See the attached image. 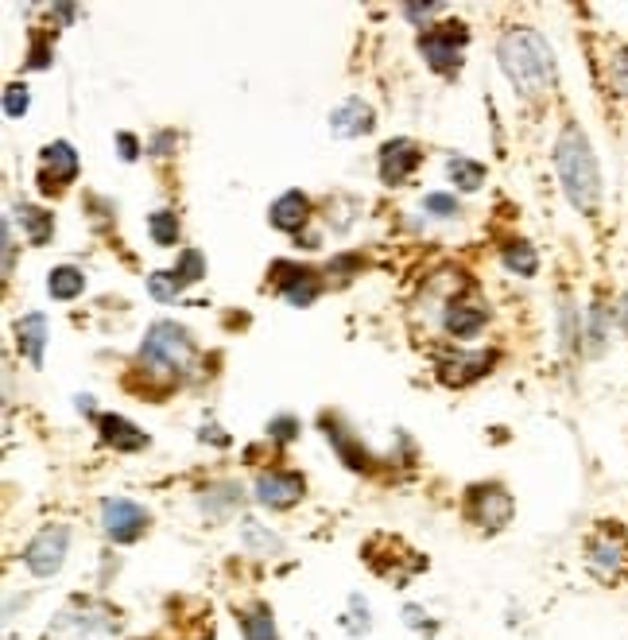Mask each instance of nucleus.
Returning a JSON list of instances; mask_svg holds the SVG:
<instances>
[{
  "label": "nucleus",
  "mask_w": 628,
  "mask_h": 640,
  "mask_svg": "<svg viewBox=\"0 0 628 640\" xmlns=\"http://www.w3.org/2000/svg\"><path fill=\"white\" fill-rule=\"evenodd\" d=\"M501 70L524 97H539L555 82V51L535 28H512L497 47Z\"/></svg>",
  "instance_id": "obj_1"
},
{
  "label": "nucleus",
  "mask_w": 628,
  "mask_h": 640,
  "mask_svg": "<svg viewBox=\"0 0 628 640\" xmlns=\"http://www.w3.org/2000/svg\"><path fill=\"white\" fill-rule=\"evenodd\" d=\"M555 167H559V179H563V191L570 198V206L582 210V214H594L597 202H601V171H597L594 148H590L586 132L578 125H570L559 136Z\"/></svg>",
  "instance_id": "obj_2"
},
{
  "label": "nucleus",
  "mask_w": 628,
  "mask_h": 640,
  "mask_svg": "<svg viewBox=\"0 0 628 640\" xmlns=\"http://www.w3.org/2000/svg\"><path fill=\"white\" fill-rule=\"evenodd\" d=\"M140 361L148 373L159 377H183L194 365V342L179 322H152L144 342H140Z\"/></svg>",
  "instance_id": "obj_3"
},
{
  "label": "nucleus",
  "mask_w": 628,
  "mask_h": 640,
  "mask_svg": "<svg viewBox=\"0 0 628 640\" xmlns=\"http://www.w3.org/2000/svg\"><path fill=\"white\" fill-rule=\"evenodd\" d=\"M466 28L462 24H446V28H435V32H427L419 39V51H423V59L431 70H439V74H450V70H458L462 63V47H466Z\"/></svg>",
  "instance_id": "obj_4"
},
{
  "label": "nucleus",
  "mask_w": 628,
  "mask_h": 640,
  "mask_svg": "<svg viewBox=\"0 0 628 640\" xmlns=\"http://www.w3.org/2000/svg\"><path fill=\"white\" fill-rule=\"evenodd\" d=\"M66 544H70V528H66V524H51V528H43L32 544H28V551H24L28 571L39 575V578H51L59 567H63Z\"/></svg>",
  "instance_id": "obj_5"
},
{
  "label": "nucleus",
  "mask_w": 628,
  "mask_h": 640,
  "mask_svg": "<svg viewBox=\"0 0 628 640\" xmlns=\"http://www.w3.org/2000/svg\"><path fill=\"white\" fill-rule=\"evenodd\" d=\"M101 524L109 532L113 544H132L140 540V532L148 528V512L140 509L136 501H125V497H109L101 505Z\"/></svg>",
  "instance_id": "obj_6"
},
{
  "label": "nucleus",
  "mask_w": 628,
  "mask_h": 640,
  "mask_svg": "<svg viewBox=\"0 0 628 640\" xmlns=\"http://www.w3.org/2000/svg\"><path fill=\"white\" fill-rule=\"evenodd\" d=\"M423 160V152H419V144L415 140H388L384 148H380V179L388 183V187H400V183H408V175L419 167Z\"/></svg>",
  "instance_id": "obj_7"
},
{
  "label": "nucleus",
  "mask_w": 628,
  "mask_h": 640,
  "mask_svg": "<svg viewBox=\"0 0 628 640\" xmlns=\"http://www.w3.org/2000/svg\"><path fill=\"white\" fill-rule=\"evenodd\" d=\"M470 516L481 528H504L512 516V497L501 485H477L470 493Z\"/></svg>",
  "instance_id": "obj_8"
},
{
  "label": "nucleus",
  "mask_w": 628,
  "mask_h": 640,
  "mask_svg": "<svg viewBox=\"0 0 628 640\" xmlns=\"http://www.w3.org/2000/svg\"><path fill=\"white\" fill-rule=\"evenodd\" d=\"M299 497H303V478H299V474L272 470V474H260V478H256V501L268 505V509H291Z\"/></svg>",
  "instance_id": "obj_9"
},
{
  "label": "nucleus",
  "mask_w": 628,
  "mask_h": 640,
  "mask_svg": "<svg viewBox=\"0 0 628 640\" xmlns=\"http://www.w3.org/2000/svg\"><path fill=\"white\" fill-rule=\"evenodd\" d=\"M628 567V544L621 536H597L594 544H590V571L597 578H605V582H613V578H621Z\"/></svg>",
  "instance_id": "obj_10"
},
{
  "label": "nucleus",
  "mask_w": 628,
  "mask_h": 640,
  "mask_svg": "<svg viewBox=\"0 0 628 640\" xmlns=\"http://www.w3.org/2000/svg\"><path fill=\"white\" fill-rule=\"evenodd\" d=\"M272 272H276V284L283 288V295H287V303H291V307H311L314 299H318V291H322L318 276H314V272H307V268H295V264H276Z\"/></svg>",
  "instance_id": "obj_11"
},
{
  "label": "nucleus",
  "mask_w": 628,
  "mask_h": 640,
  "mask_svg": "<svg viewBox=\"0 0 628 640\" xmlns=\"http://www.w3.org/2000/svg\"><path fill=\"white\" fill-rule=\"evenodd\" d=\"M373 109L361 101V97H349L342 101L334 113H330V132L334 136H342V140H353V136H365V132H373Z\"/></svg>",
  "instance_id": "obj_12"
},
{
  "label": "nucleus",
  "mask_w": 628,
  "mask_h": 640,
  "mask_svg": "<svg viewBox=\"0 0 628 640\" xmlns=\"http://www.w3.org/2000/svg\"><path fill=\"white\" fill-rule=\"evenodd\" d=\"M78 175V152L66 144V140H55L43 148V191L51 187H63Z\"/></svg>",
  "instance_id": "obj_13"
},
{
  "label": "nucleus",
  "mask_w": 628,
  "mask_h": 640,
  "mask_svg": "<svg viewBox=\"0 0 628 640\" xmlns=\"http://www.w3.org/2000/svg\"><path fill=\"white\" fill-rule=\"evenodd\" d=\"M268 218H272V225L276 229H283V233H303V225H307V218H311V202H307V194L299 191H287L280 194L276 202H272V210H268Z\"/></svg>",
  "instance_id": "obj_14"
},
{
  "label": "nucleus",
  "mask_w": 628,
  "mask_h": 640,
  "mask_svg": "<svg viewBox=\"0 0 628 640\" xmlns=\"http://www.w3.org/2000/svg\"><path fill=\"white\" fill-rule=\"evenodd\" d=\"M322 431H326V439L334 443V450H338V458L346 462L349 470H369V454H365V447L349 435V427H342V419L338 416H322Z\"/></svg>",
  "instance_id": "obj_15"
},
{
  "label": "nucleus",
  "mask_w": 628,
  "mask_h": 640,
  "mask_svg": "<svg viewBox=\"0 0 628 640\" xmlns=\"http://www.w3.org/2000/svg\"><path fill=\"white\" fill-rule=\"evenodd\" d=\"M16 346L20 353L32 361V365H43V346H47V319L43 315H24L16 322Z\"/></svg>",
  "instance_id": "obj_16"
},
{
  "label": "nucleus",
  "mask_w": 628,
  "mask_h": 640,
  "mask_svg": "<svg viewBox=\"0 0 628 640\" xmlns=\"http://www.w3.org/2000/svg\"><path fill=\"white\" fill-rule=\"evenodd\" d=\"M101 439H105L113 450H128V454H132V450H140V447H148V435H144V431H136L125 416H101Z\"/></svg>",
  "instance_id": "obj_17"
},
{
  "label": "nucleus",
  "mask_w": 628,
  "mask_h": 640,
  "mask_svg": "<svg viewBox=\"0 0 628 640\" xmlns=\"http://www.w3.org/2000/svg\"><path fill=\"white\" fill-rule=\"evenodd\" d=\"M493 365V353H473V357H454L442 365V381L446 384H470L477 381L481 373H489Z\"/></svg>",
  "instance_id": "obj_18"
},
{
  "label": "nucleus",
  "mask_w": 628,
  "mask_h": 640,
  "mask_svg": "<svg viewBox=\"0 0 628 640\" xmlns=\"http://www.w3.org/2000/svg\"><path fill=\"white\" fill-rule=\"evenodd\" d=\"M442 322H446V330H450L454 338H473V334L485 326V311H481V307H470V303H450Z\"/></svg>",
  "instance_id": "obj_19"
},
{
  "label": "nucleus",
  "mask_w": 628,
  "mask_h": 640,
  "mask_svg": "<svg viewBox=\"0 0 628 640\" xmlns=\"http://www.w3.org/2000/svg\"><path fill=\"white\" fill-rule=\"evenodd\" d=\"M16 222L24 225V233H28V241H32V245H43V241H51L55 218H51L47 210H39V206H16Z\"/></svg>",
  "instance_id": "obj_20"
},
{
  "label": "nucleus",
  "mask_w": 628,
  "mask_h": 640,
  "mask_svg": "<svg viewBox=\"0 0 628 640\" xmlns=\"http://www.w3.org/2000/svg\"><path fill=\"white\" fill-rule=\"evenodd\" d=\"M82 288H86V276H82V268H70V264H63V268H55V272L47 276V291H51V299H59V303L74 299V295H82Z\"/></svg>",
  "instance_id": "obj_21"
},
{
  "label": "nucleus",
  "mask_w": 628,
  "mask_h": 640,
  "mask_svg": "<svg viewBox=\"0 0 628 640\" xmlns=\"http://www.w3.org/2000/svg\"><path fill=\"white\" fill-rule=\"evenodd\" d=\"M148 233H152V241H156L159 249H175V241H179V218H175L171 210H156V214L148 218Z\"/></svg>",
  "instance_id": "obj_22"
},
{
  "label": "nucleus",
  "mask_w": 628,
  "mask_h": 640,
  "mask_svg": "<svg viewBox=\"0 0 628 640\" xmlns=\"http://www.w3.org/2000/svg\"><path fill=\"white\" fill-rule=\"evenodd\" d=\"M446 171H450V179H454L462 191H477V187L485 183V167L466 160V156H454V160L446 163Z\"/></svg>",
  "instance_id": "obj_23"
},
{
  "label": "nucleus",
  "mask_w": 628,
  "mask_h": 640,
  "mask_svg": "<svg viewBox=\"0 0 628 640\" xmlns=\"http://www.w3.org/2000/svg\"><path fill=\"white\" fill-rule=\"evenodd\" d=\"M501 256H504V264H508L516 276H535V268H539L535 249H532V245H524V241H508Z\"/></svg>",
  "instance_id": "obj_24"
},
{
  "label": "nucleus",
  "mask_w": 628,
  "mask_h": 640,
  "mask_svg": "<svg viewBox=\"0 0 628 640\" xmlns=\"http://www.w3.org/2000/svg\"><path fill=\"white\" fill-rule=\"evenodd\" d=\"M241 629H245V640H280L276 637V621H272V609L256 606L241 621Z\"/></svg>",
  "instance_id": "obj_25"
},
{
  "label": "nucleus",
  "mask_w": 628,
  "mask_h": 640,
  "mask_svg": "<svg viewBox=\"0 0 628 640\" xmlns=\"http://www.w3.org/2000/svg\"><path fill=\"white\" fill-rule=\"evenodd\" d=\"M202 276H206V256L198 253V249H187V253L179 256V264H175V280H179V288L198 284Z\"/></svg>",
  "instance_id": "obj_26"
},
{
  "label": "nucleus",
  "mask_w": 628,
  "mask_h": 640,
  "mask_svg": "<svg viewBox=\"0 0 628 640\" xmlns=\"http://www.w3.org/2000/svg\"><path fill=\"white\" fill-rule=\"evenodd\" d=\"M221 505H241V489L237 485H221V489H210L206 497H202V509L221 516Z\"/></svg>",
  "instance_id": "obj_27"
},
{
  "label": "nucleus",
  "mask_w": 628,
  "mask_h": 640,
  "mask_svg": "<svg viewBox=\"0 0 628 640\" xmlns=\"http://www.w3.org/2000/svg\"><path fill=\"white\" fill-rule=\"evenodd\" d=\"M148 291L156 295L159 303H171V299H179V280H175V272H156L152 280H148Z\"/></svg>",
  "instance_id": "obj_28"
},
{
  "label": "nucleus",
  "mask_w": 628,
  "mask_h": 640,
  "mask_svg": "<svg viewBox=\"0 0 628 640\" xmlns=\"http://www.w3.org/2000/svg\"><path fill=\"white\" fill-rule=\"evenodd\" d=\"M4 113H8L12 121L28 113V86H16V82H12V86L4 90Z\"/></svg>",
  "instance_id": "obj_29"
},
{
  "label": "nucleus",
  "mask_w": 628,
  "mask_h": 640,
  "mask_svg": "<svg viewBox=\"0 0 628 640\" xmlns=\"http://www.w3.org/2000/svg\"><path fill=\"white\" fill-rule=\"evenodd\" d=\"M586 338H590V350L594 353L605 346V307H601V303L590 307V330H586Z\"/></svg>",
  "instance_id": "obj_30"
},
{
  "label": "nucleus",
  "mask_w": 628,
  "mask_h": 640,
  "mask_svg": "<svg viewBox=\"0 0 628 640\" xmlns=\"http://www.w3.org/2000/svg\"><path fill=\"white\" fill-rule=\"evenodd\" d=\"M241 532H245V544H249V547H260V551H268V547L276 551V547H280V540H276L272 532L264 536V532L256 528V520H241Z\"/></svg>",
  "instance_id": "obj_31"
},
{
  "label": "nucleus",
  "mask_w": 628,
  "mask_h": 640,
  "mask_svg": "<svg viewBox=\"0 0 628 640\" xmlns=\"http://www.w3.org/2000/svg\"><path fill=\"white\" fill-rule=\"evenodd\" d=\"M268 435H272L276 443H291V439L299 435V419H291V416L272 419V423H268Z\"/></svg>",
  "instance_id": "obj_32"
},
{
  "label": "nucleus",
  "mask_w": 628,
  "mask_h": 640,
  "mask_svg": "<svg viewBox=\"0 0 628 640\" xmlns=\"http://www.w3.org/2000/svg\"><path fill=\"white\" fill-rule=\"evenodd\" d=\"M423 206H427L431 214H439V218H454V214H458L454 194H427V198H423Z\"/></svg>",
  "instance_id": "obj_33"
},
{
  "label": "nucleus",
  "mask_w": 628,
  "mask_h": 640,
  "mask_svg": "<svg viewBox=\"0 0 628 640\" xmlns=\"http://www.w3.org/2000/svg\"><path fill=\"white\" fill-rule=\"evenodd\" d=\"M32 70H43V66H51V39L47 35H35L32 39V59H28Z\"/></svg>",
  "instance_id": "obj_34"
},
{
  "label": "nucleus",
  "mask_w": 628,
  "mask_h": 640,
  "mask_svg": "<svg viewBox=\"0 0 628 640\" xmlns=\"http://www.w3.org/2000/svg\"><path fill=\"white\" fill-rule=\"evenodd\" d=\"M404 16H408V20H415V24H423V20L439 16V4H408V8H404Z\"/></svg>",
  "instance_id": "obj_35"
},
{
  "label": "nucleus",
  "mask_w": 628,
  "mask_h": 640,
  "mask_svg": "<svg viewBox=\"0 0 628 640\" xmlns=\"http://www.w3.org/2000/svg\"><path fill=\"white\" fill-rule=\"evenodd\" d=\"M171 148H175V132H159L156 140H152V156H171Z\"/></svg>",
  "instance_id": "obj_36"
},
{
  "label": "nucleus",
  "mask_w": 628,
  "mask_h": 640,
  "mask_svg": "<svg viewBox=\"0 0 628 640\" xmlns=\"http://www.w3.org/2000/svg\"><path fill=\"white\" fill-rule=\"evenodd\" d=\"M12 218H4V276H12Z\"/></svg>",
  "instance_id": "obj_37"
},
{
  "label": "nucleus",
  "mask_w": 628,
  "mask_h": 640,
  "mask_svg": "<svg viewBox=\"0 0 628 640\" xmlns=\"http://www.w3.org/2000/svg\"><path fill=\"white\" fill-rule=\"evenodd\" d=\"M117 144H121V156H125V160H136V156H140V144H136V136L121 132V136H117Z\"/></svg>",
  "instance_id": "obj_38"
},
{
  "label": "nucleus",
  "mask_w": 628,
  "mask_h": 640,
  "mask_svg": "<svg viewBox=\"0 0 628 640\" xmlns=\"http://www.w3.org/2000/svg\"><path fill=\"white\" fill-rule=\"evenodd\" d=\"M574 338H578V330H574V307H563V342L574 346Z\"/></svg>",
  "instance_id": "obj_39"
},
{
  "label": "nucleus",
  "mask_w": 628,
  "mask_h": 640,
  "mask_svg": "<svg viewBox=\"0 0 628 640\" xmlns=\"http://www.w3.org/2000/svg\"><path fill=\"white\" fill-rule=\"evenodd\" d=\"M51 16H55L59 24H70V20L78 16V8H74V4H55V8H51Z\"/></svg>",
  "instance_id": "obj_40"
},
{
  "label": "nucleus",
  "mask_w": 628,
  "mask_h": 640,
  "mask_svg": "<svg viewBox=\"0 0 628 640\" xmlns=\"http://www.w3.org/2000/svg\"><path fill=\"white\" fill-rule=\"evenodd\" d=\"M617 90H621V94H628V51L621 55V59H617Z\"/></svg>",
  "instance_id": "obj_41"
},
{
  "label": "nucleus",
  "mask_w": 628,
  "mask_h": 640,
  "mask_svg": "<svg viewBox=\"0 0 628 640\" xmlns=\"http://www.w3.org/2000/svg\"><path fill=\"white\" fill-rule=\"evenodd\" d=\"M617 322H621V330L628 334V295H621V307H617Z\"/></svg>",
  "instance_id": "obj_42"
}]
</instances>
